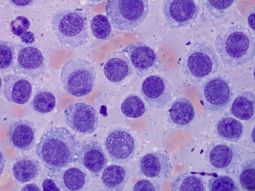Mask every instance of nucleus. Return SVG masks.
<instances>
[{
    "label": "nucleus",
    "mask_w": 255,
    "mask_h": 191,
    "mask_svg": "<svg viewBox=\"0 0 255 191\" xmlns=\"http://www.w3.org/2000/svg\"><path fill=\"white\" fill-rule=\"evenodd\" d=\"M140 94L150 107L155 109L163 108L173 97L172 88L169 82L158 75H152L142 82Z\"/></svg>",
    "instance_id": "14"
},
{
    "label": "nucleus",
    "mask_w": 255,
    "mask_h": 191,
    "mask_svg": "<svg viewBox=\"0 0 255 191\" xmlns=\"http://www.w3.org/2000/svg\"><path fill=\"white\" fill-rule=\"evenodd\" d=\"M51 26L59 42L69 49H76L89 40L87 18L81 11L72 9L57 11L52 16Z\"/></svg>",
    "instance_id": "3"
},
{
    "label": "nucleus",
    "mask_w": 255,
    "mask_h": 191,
    "mask_svg": "<svg viewBox=\"0 0 255 191\" xmlns=\"http://www.w3.org/2000/svg\"><path fill=\"white\" fill-rule=\"evenodd\" d=\"M43 190L45 191H61L53 179H46L42 184Z\"/></svg>",
    "instance_id": "37"
},
{
    "label": "nucleus",
    "mask_w": 255,
    "mask_h": 191,
    "mask_svg": "<svg viewBox=\"0 0 255 191\" xmlns=\"http://www.w3.org/2000/svg\"><path fill=\"white\" fill-rule=\"evenodd\" d=\"M167 120L173 126L180 128L187 127L193 120L195 111L191 102L185 97L175 99L170 105Z\"/></svg>",
    "instance_id": "21"
},
{
    "label": "nucleus",
    "mask_w": 255,
    "mask_h": 191,
    "mask_svg": "<svg viewBox=\"0 0 255 191\" xmlns=\"http://www.w3.org/2000/svg\"><path fill=\"white\" fill-rule=\"evenodd\" d=\"M104 147L112 162L123 164L129 162L134 157L137 142L129 130L117 127L108 132L104 141Z\"/></svg>",
    "instance_id": "9"
},
{
    "label": "nucleus",
    "mask_w": 255,
    "mask_h": 191,
    "mask_svg": "<svg viewBox=\"0 0 255 191\" xmlns=\"http://www.w3.org/2000/svg\"><path fill=\"white\" fill-rule=\"evenodd\" d=\"M10 4L18 8H26L36 3L39 0H8Z\"/></svg>",
    "instance_id": "36"
},
{
    "label": "nucleus",
    "mask_w": 255,
    "mask_h": 191,
    "mask_svg": "<svg viewBox=\"0 0 255 191\" xmlns=\"http://www.w3.org/2000/svg\"><path fill=\"white\" fill-rule=\"evenodd\" d=\"M122 51L128 56L136 75L140 78L156 71L160 66L157 53L143 42L128 44Z\"/></svg>",
    "instance_id": "12"
},
{
    "label": "nucleus",
    "mask_w": 255,
    "mask_h": 191,
    "mask_svg": "<svg viewBox=\"0 0 255 191\" xmlns=\"http://www.w3.org/2000/svg\"><path fill=\"white\" fill-rule=\"evenodd\" d=\"M66 123L73 131L83 135L94 133L98 125V116L95 108L83 102L68 105L64 111Z\"/></svg>",
    "instance_id": "13"
},
{
    "label": "nucleus",
    "mask_w": 255,
    "mask_h": 191,
    "mask_svg": "<svg viewBox=\"0 0 255 191\" xmlns=\"http://www.w3.org/2000/svg\"><path fill=\"white\" fill-rule=\"evenodd\" d=\"M15 55V44L0 40V70L12 68Z\"/></svg>",
    "instance_id": "33"
},
{
    "label": "nucleus",
    "mask_w": 255,
    "mask_h": 191,
    "mask_svg": "<svg viewBox=\"0 0 255 191\" xmlns=\"http://www.w3.org/2000/svg\"><path fill=\"white\" fill-rule=\"evenodd\" d=\"M138 167L140 174L146 177L164 179L170 176L172 166L169 155L158 150L141 157Z\"/></svg>",
    "instance_id": "17"
},
{
    "label": "nucleus",
    "mask_w": 255,
    "mask_h": 191,
    "mask_svg": "<svg viewBox=\"0 0 255 191\" xmlns=\"http://www.w3.org/2000/svg\"><path fill=\"white\" fill-rule=\"evenodd\" d=\"M174 191H206V183L201 176L185 173L175 178L171 183Z\"/></svg>",
    "instance_id": "26"
},
{
    "label": "nucleus",
    "mask_w": 255,
    "mask_h": 191,
    "mask_svg": "<svg viewBox=\"0 0 255 191\" xmlns=\"http://www.w3.org/2000/svg\"><path fill=\"white\" fill-rule=\"evenodd\" d=\"M204 160L206 167L212 171L233 174L239 168L242 154L237 145L218 140L206 147Z\"/></svg>",
    "instance_id": "8"
},
{
    "label": "nucleus",
    "mask_w": 255,
    "mask_h": 191,
    "mask_svg": "<svg viewBox=\"0 0 255 191\" xmlns=\"http://www.w3.org/2000/svg\"><path fill=\"white\" fill-rule=\"evenodd\" d=\"M81 143L65 127H52L41 135L36 153L44 166L52 173L77 162Z\"/></svg>",
    "instance_id": "1"
},
{
    "label": "nucleus",
    "mask_w": 255,
    "mask_h": 191,
    "mask_svg": "<svg viewBox=\"0 0 255 191\" xmlns=\"http://www.w3.org/2000/svg\"><path fill=\"white\" fill-rule=\"evenodd\" d=\"M209 191H239L236 182L226 175L217 176L211 178L208 181Z\"/></svg>",
    "instance_id": "32"
},
{
    "label": "nucleus",
    "mask_w": 255,
    "mask_h": 191,
    "mask_svg": "<svg viewBox=\"0 0 255 191\" xmlns=\"http://www.w3.org/2000/svg\"><path fill=\"white\" fill-rule=\"evenodd\" d=\"M35 131L34 124L30 121L25 119L14 121L9 126V141L19 150H30L35 145Z\"/></svg>",
    "instance_id": "19"
},
{
    "label": "nucleus",
    "mask_w": 255,
    "mask_h": 191,
    "mask_svg": "<svg viewBox=\"0 0 255 191\" xmlns=\"http://www.w3.org/2000/svg\"><path fill=\"white\" fill-rule=\"evenodd\" d=\"M149 10L148 0H108L106 16L116 29L128 30L139 26Z\"/></svg>",
    "instance_id": "6"
},
{
    "label": "nucleus",
    "mask_w": 255,
    "mask_h": 191,
    "mask_svg": "<svg viewBox=\"0 0 255 191\" xmlns=\"http://www.w3.org/2000/svg\"><path fill=\"white\" fill-rule=\"evenodd\" d=\"M87 0L89 2H91L92 3H99V2H101L102 1H103V0Z\"/></svg>",
    "instance_id": "42"
},
{
    "label": "nucleus",
    "mask_w": 255,
    "mask_h": 191,
    "mask_svg": "<svg viewBox=\"0 0 255 191\" xmlns=\"http://www.w3.org/2000/svg\"><path fill=\"white\" fill-rule=\"evenodd\" d=\"M31 103L34 111L41 113H47L55 107L56 98L49 92L41 91L35 95Z\"/></svg>",
    "instance_id": "29"
},
{
    "label": "nucleus",
    "mask_w": 255,
    "mask_h": 191,
    "mask_svg": "<svg viewBox=\"0 0 255 191\" xmlns=\"http://www.w3.org/2000/svg\"><path fill=\"white\" fill-rule=\"evenodd\" d=\"M215 132L218 138L227 142H235L243 137L245 127L239 120L232 117L224 116L216 122Z\"/></svg>",
    "instance_id": "23"
},
{
    "label": "nucleus",
    "mask_w": 255,
    "mask_h": 191,
    "mask_svg": "<svg viewBox=\"0 0 255 191\" xmlns=\"http://www.w3.org/2000/svg\"><path fill=\"white\" fill-rule=\"evenodd\" d=\"M60 80L68 94L78 97L85 96L92 92L96 83L95 67L84 58L71 59L62 67Z\"/></svg>",
    "instance_id": "5"
},
{
    "label": "nucleus",
    "mask_w": 255,
    "mask_h": 191,
    "mask_svg": "<svg viewBox=\"0 0 255 191\" xmlns=\"http://www.w3.org/2000/svg\"><path fill=\"white\" fill-rule=\"evenodd\" d=\"M21 41L26 44H32L35 41L34 34L31 31H26L21 37Z\"/></svg>",
    "instance_id": "38"
},
{
    "label": "nucleus",
    "mask_w": 255,
    "mask_h": 191,
    "mask_svg": "<svg viewBox=\"0 0 255 191\" xmlns=\"http://www.w3.org/2000/svg\"><path fill=\"white\" fill-rule=\"evenodd\" d=\"M133 190L159 191L161 189L160 186L157 181L143 179L136 183L133 187Z\"/></svg>",
    "instance_id": "35"
},
{
    "label": "nucleus",
    "mask_w": 255,
    "mask_h": 191,
    "mask_svg": "<svg viewBox=\"0 0 255 191\" xmlns=\"http://www.w3.org/2000/svg\"><path fill=\"white\" fill-rule=\"evenodd\" d=\"M91 28L94 36L103 40L108 39L112 31L111 24L103 14L96 15L92 18Z\"/></svg>",
    "instance_id": "31"
},
{
    "label": "nucleus",
    "mask_w": 255,
    "mask_h": 191,
    "mask_svg": "<svg viewBox=\"0 0 255 191\" xmlns=\"http://www.w3.org/2000/svg\"><path fill=\"white\" fill-rule=\"evenodd\" d=\"M220 66L219 57L213 46L201 41L193 44L184 57L182 69L185 77L197 84L216 73Z\"/></svg>",
    "instance_id": "4"
},
{
    "label": "nucleus",
    "mask_w": 255,
    "mask_h": 191,
    "mask_svg": "<svg viewBox=\"0 0 255 191\" xmlns=\"http://www.w3.org/2000/svg\"><path fill=\"white\" fill-rule=\"evenodd\" d=\"M101 180L106 190L122 191L128 182V171L125 166L111 165L104 169Z\"/></svg>",
    "instance_id": "22"
},
{
    "label": "nucleus",
    "mask_w": 255,
    "mask_h": 191,
    "mask_svg": "<svg viewBox=\"0 0 255 191\" xmlns=\"http://www.w3.org/2000/svg\"><path fill=\"white\" fill-rule=\"evenodd\" d=\"M240 166L238 181L241 187L248 191L255 190V159L245 161Z\"/></svg>",
    "instance_id": "28"
},
{
    "label": "nucleus",
    "mask_w": 255,
    "mask_h": 191,
    "mask_svg": "<svg viewBox=\"0 0 255 191\" xmlns=\"http://www.w3.org/2000/svg\"><path fill=\"white\" fill-rule=\"evenodd\" d=\"M121 110L125 116L136 118L141 116L144 113L145 106L138 96L134 94H130L123 101Z\"/></svg>",
    "instance_id": "27"
},
{
    "label": "nucleus",
    "mask_w": 255,
    "mask_h": 191,
    "mask_svg": "<svg viewBox=\"0 0 255 191\" xmlns=\"http://www.w3.org/2000/svg\"><path fill=\"white\" fill-rule=\"evenodd\" d=\"M215 50L222 63L230 67L242 66L255 56V32L235 24L221 30L215 40Z\"/></svg>",
    "instance_id": "2"
},
{
    "label": "nucleus",
    "mask_w": 255,
    "mask_h": 191,
    "mask_svg": "<svg viewBox=\"0 0 255 191\" xmlns=\"http://www.w3.org/2000/svg\"><path fill=\"white\" fill-rule=\"evenodd\" d=\"M1 118L0 117V126H1Z\"/></svg>",
    "instance_id": "44"
},
{
    "label": "nucleus",
    "mask_w": 255,
    "mask_h": 191,
    "mask_svg": "<svg viewBox=\"0 0 255 191\" xmlns=\"http://www.w3.org/2000/svg\"><path fill=\"white\" fill-rule=\"evenodd\" d=\"M161 11L169 27L175 30L193 24L200 6L198 0H163Z\"/></svg>",
    "instance_id": "11"
},
{
    "label": "nucleus",
    "mask_w": 255,
    "mask_h": 191,
    "mask_svg": "<svg viewBox=\"0 0 255 191\" xmlns=\"http://www.w3.org/2000/svg\"><path fill=\"white\" fill-rule=\"evenodd\" d=\"M30 22L28 18L23 16H18L10 22V27L11 32L16 36L21 37L29 28Z\"/></svg>",
    "instance_id": "34"
},
{
    "label": "nucleus",
    "mask_w": 255,
    "mask_h": 191,
    "mask_svg": "<svg viewBox=\"0 0 255 191\" xmlns=\"http://www.w3.org/2000/svg\"><path fill=\"white\" fill-rule=\"evenodd\" d=\"M1 78L0 77V89L1 88Z\"/></svg>",
    "instance_id": "43"
},
{
    "label": "nucleus",
    "mask_w": 255,
    "mask_h": 191,
    "mask_svg": "<svg viewBox=\"0 0 255 191\" xmlns=\"http://www.w3.org/2000/svg\"><path fill=\"white\" fill-rule=\"evenodd\" d=\"M77 162L87 169L93 178H97L107 167L108 160L100 143L89 140L81 143Z\"/></svg>",
    "instance_id": "15"
},
{
    "label": "nucleus",
    "mask_w": 255,
    "mask_h": 191,
    "mask_svg": "<svg viewBox=\"0 0 255 191\" xmlns=\"http://www.w3.org/2000/svg\"><path fill=\"white\" fill-rule=\"evenodd\" d=\"M255 7H253L249 12L247 15L248 24L250 28L255 32Z\"/></svg>",
    "instance_id": "39"
},
{
    "label": "nucleus",
    "mask_w": 255,
    "mask_h": 191,
    "mask_svg": "<svg viewBox=\"0 0 255 191\" xmlns=\"http://www.w3.org/2000/svg\"><path fill=\"white\" fill-rule=\"evenodd\" d=\"M5 165V158L4 154L0 149V177L3 172Z\"/></svg>",
    "instance_id": "41"
},
{
    "label": "nucleus",
    "mask_w": 255,
    "mask_h": 191,
    "mask_svg": "<svg viewBox=\"0 0 255 191\" xmlns=\"http://www.w3.org/2000/svg\"><path fill=\"white\" fill-rule=\"evenodd\" d=\"M40 189L34 184H29L25 185L21 189V191H40Z\"/></svg>",
    "instance_id": "40"
},
{
    "label": "nucleus",
    "mask_w": 255,
    "mask_h": 191,
    "mask_svg": "<svg viewBox=\"0 0 255 191\" xmlns=\"http://www.w3.org/2000/svg\"><path fill=\"white\" fill-rule=\"evenodd\" d=\"M207 12L216 19L224 17L235 0H201Z\"/></svg>",
    "instance_id": "30"
},
{
    "label": "nucleus",
    "mask_w": 255,
    "mask_h": 191,
    "mask_svg": "<svg viewBox=\"0 0 255 191\" xmlns=\"http://www.w3.org/2000/svg\"><path fill=\"white\" fill-rule=\"evenodd\" d=\"M255 95L250 91L239 94L233 101L230 112L238 119L249 121L254 119Z\"/></svg>",
    "instance_id": "24"
},
{
    "label": "nucleus",
    "mask_w": 255,
    "mask_h": 191,
    "mask_svg": "<svg viewBox=\"0 0 255 191\" xmlns=\"http://www.w3.org/2000/svg\"><path fill=\"white\" fill-rule=\"evenodd\" d=\"M200 102L206 111L221 114L229 107L234 96L233 86L227 76L218 75L207 78L199 87Z\"/></svg>",
    "instance_id": "7"
},
{
    "label": "nucleus",
    "mask_w": 255,
    "mask_h": 191,
    "mask_svg": "<svg viewBox=\"0 0 255 191\" xmlns=\"http://www.w3.org/2000/svg\"><path fill=\"white\" fill-rule=\"evenodd\" d=\"M3 92L5 99L11 102L23 104L27 102L32 94L30 82L16 74L5 75L3 78Z\"/></svg>",
    "instance_id": "18"
},
{
    "label": "nucleus",
    "mask_w": 255,
    "mask_h": 191,
    "mask_svg": "<svg viewBox=\"0 0 255 191\" xmlns=\"http://www.w3.org/2000/svg\"><path fill=\"white\" fill-rule=\"evenodd\" d=\"M134 70L128 56L123 51H115L108 57L104 72L109 81L120 82L130 76Z\"/></svg>",
    "instance_id": "20"
},
{
    "label": "nucleus",
    "mask_w": 255,
    "mask_h": 191,
    "mask_svg": "<svg viewBox=\"0 0 255 191\" xmlns=\"http://www.w3.org/2000/svg\"><path fill=\"white\" fill-rule=\"evenodd\" d=\"M38 161L30 157L18 159L14 163L12 171L15 179L20 183H26L36 178L41 172Z\"/></svg>",
    "instance_id": "25"
},
{
    "label": "nucleus",
    "mask_w": 255,
    "mask_h": 191,
    "mask_svg": "<svg viewBox=\"0 0 255 191\" xmlns=\"http://www.w3.org/2000/svg\"><path fill=\"white\" fill-rule=\"evenodd\" d=\"M12 69L15 74L35 80L47 71L45 59L38 47L32 44H15V55Z\"/></svg>",
    "instance_id": "10"
},
{
    "label": "nucleus",
    "mask_w": 255,
    "mask_h": 191,
    "mask_svg": "<svg viewBox=\"0 0 255 191\" xmlns=\"http://www.w3.org/2000/svg\"><path fill=\"white\" fill-rule=\"evenodd\" d=\"M50 175L57 187L64 191L86 190L91 182L89 174L81 165L68 166Z\"/></svg>",
    "instance_id": "16"
}]
</instances>
